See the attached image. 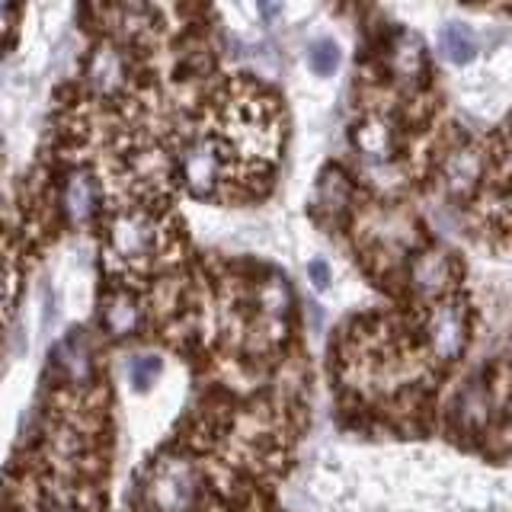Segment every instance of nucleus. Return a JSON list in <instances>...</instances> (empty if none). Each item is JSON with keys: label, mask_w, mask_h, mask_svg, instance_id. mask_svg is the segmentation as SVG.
Listing matches in <instances>:
<instances>
[{"label": "nucleus", "mask_w": 512, "mask_h": 512, "mask_svg": "<svg viewBox=\"0 0 512 512\" xmlns=\"http://www.w3.org/2000/svg\"><path fill=\"white\" fill-rule=\"evenodd\" d=\"M7 298H10V282L4 279V272H0V311H4Z\"/></svg>", "instance_id": "nucleus-10"}, {"label": "nucleus", "mask_w": 512, "mask_h": 512, "mask_svg": "<svg viewBox=\"0 0 512 512\" xmlns=\"http://www.w3.org/2000/svg\"><path fill=\"white\" fill-rule=\"evenodd\" d=\"M154 240V224L144 215H125L116 224V234H112V244L122 256H138L148 250V244Z\"/></svg>", "instance_id": "nucleus-2"}, {"label": "nucleus", "mask_w": 512, "mask_h": 512, "mask_svg": "<svg viewBox=\"0 0 512 512\" xmlns=\"http://www.w3.org/2000/svg\"><path fill=\"white\" fill-rule=\"evenodd\" d=\"M151 493L164 512H180L192 500V480L183 468H167V471H160Z\"/></svg>", "instance_id": "nucleus-1"}, {"label": "nucleus", "mask_w": 512, "mask_h": 512, "mask_svg": "<svg viewBox=\"0 0 512 512\" xmlns=\"http://www.w3.org/2000/svg\"><path fill=\"white\" fill-rule=\"evenodd\" d=\"M432 343L442 356H455L461 349V314L458 308H442L436 324H432Z\"/></svg>", "instance_id": "nucleus-4"}, {"label": "nucleus", "mask_w": 512, "mask_h": 512, "mask_svg": "<svg viewBox=\"0 0 512 512\" xmlns=\"http://www.w3.org/2000/svg\"><path fill=\"white\" fill-rule=\"evenodd\" d=\"M311 272H314V279H317L314 285H317V288H324V285H327V269L320 266V263H314V266H311Z\"/></svg>", "instance_id": "nucleus-9"}, {"label": "nucleus", "mask_w": 512, "mask_h": 512, "mask_svg": "<svg viewBox=\"0 0 512 512\" xmlns=\"http://www.w3.org/2000/svg\"><path fill=\"white\" fill-rule=\"evenodd\" d=\"M445 48L455 61H471L474 58V36L468 26L452 23L445 29Z\"/></svg>", "instance_id": "nucleus-6"}, {"label": "nucleus", "mask_w": 512, "mask_h": 512, "mask_svg": "<svg viewBox=\"0 0 512 512\" xmlns=\"http://www.w3.org/2000/svg\"><path fill=\"white\" fill-rule=\"evenodd\" d=\"M311 64L317 74H330L336 68V45L333 42H317L311 48Z\"/></svg>", "instance_id": "nucleus-7"}, {"label": "nucleus", "mask_w": 512, "mask_h": 512, "mask_svg": "<svg viewBox=\"0 0 512 512\" xmlns=\"http://www.w3.org/2000/svg\"><path fill=\"white\" fill-rule=\"evenodd\" d=\"M154 372H157V362L154 359H138V362H132V378H135L138 388H148V381L154 378Z\"/></svg>", "instance_id": "nucleus-8"}, {"label": "nucleus", "mask_w": 512, "mask_h": 512, "mask_svg": "<svg viewBox=\"0 0 512 512\" xmlns=\"http://www.w3.org/2000/svg\"><path fill=\"white\" fill-rule=\"evenodd\" d=\"M103 324L109 327V333H128L135 324H138V308H135V301L128 298V295H112L106 301V308H103Z\"/></svg>", "instance_id": "nucleus-5"}, {"label": "nucleus", "mask_w": 512, "mask_h": 512, "mask_svg": "<svg viewBox=\"0 0 512 512\" xmlns=\"http://www.w3.org/2000/svg\"><path fill=\"white\" fill-rule=\"evenodd\" d=\"M64 205H68V212L74 221H84L93 215L96 208V186L87 180V176L74 173L68 180V189H64Z\"/></svg>", "instance_id": "nucleus-3"}]
</instances>
